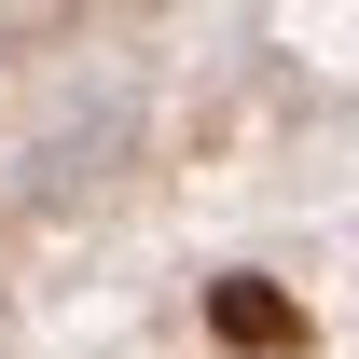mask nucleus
I'll use <instances>...</instances> for the list:
<instances>
[{"instance_id": "obj_1", "label": "nucleus", "mask_w": 359, "mask_h": 359, "mask_svg": "<svg viewBox=\"0 0 359 359\" xmlns=\"http://www.w3.org/2000/svg\"><path fill=\"white\" fill-rule=\"evenodd\" d=\"M208 332H222L235 359H290L304 346V304H290L276 276H222V290H208Z\"/></svg>"}]
</instances>
